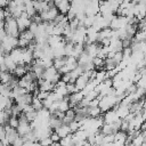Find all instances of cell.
I'll return each mask as SVG.
<instances>
[{"instance_id": "obj_1", "label": "cell", "mask_w": 146, "mask_h": 146, "mask_svg": "<svg viewBox=\"0 0 146 146\" xmlns=\"http://www.w3.org/2000/svg\"><path fill=\"white\" fill-rule=\"evenodd\" d=\"M128 24H129V17H125V16H114V18L111 21L108 27H111L112 30H119V29L124 27Z\"/></svg>"}, {"instance_id": "obj_2", "label": "cell", "mask_w": 146, "mask_h": 146, "mask_svg": "<svg viewBox=\"0 0 146 146\" xmlns=\"http://www.w3.org/2000/svg\"><path fill=\"white\" fill-rule=\"evenodd\" d=\"M55 7L57 8V10H58L59 14L66 15L68 13L70 8H71V2H70V0H62V1L56 2L55 3Z\"/></svg>"}, {"instance_id": "obj_3", "label": "cell", "mask_w": 146, "mask_h": 146, "mask_svg": "<svg viewBox=\"0 0 146 146\" xmlns=\"http://www.w3.org/2000/svg\"><path fill=\"white\" fill-rule=\"evenodd\" d=\"M116 120H119V116L116 115L115 110L111 108V110L104 112V115H103V121H104V123H113V122H115Z\"/></svg>"}, {"instance_id": "obj_4", "label": "cell", "mask_w": 146, "mask_h": 146, "mask_svg": "<svg viewBox=\"0 0 146 146\" xmlns=\"http://www.w3.org/2000/svg\"><path fill=\"white\" fill-rule=\"evenodd\" d=\"M88 81H89V78H88L87 73H86V72H83L80 76H78V78H76V80L74 81V84H75L76 89L80 91V90H82V89L84 88V86L88 83Z\"/></svg>"}, {"instance_id": "obj_5", "label": "cell", "mask_w": 146, "mask_h": 146, "mask_svg": "<svg viewBox=\"0 0 146 146\" xmlns=\"http://www.w3.org/2000/svg\"><path fill=\"white\" fill-rule=\"evenodd\" d=\"M82 98H83V94L81 92V90L71 94L70 97H68V104H70V107H73V106L78 105V104L81 102Z\"/></svg>"}, {"instance_id": "obj_6", "label": "cell", "mask_w": 146, "mask_h": 146, "mask_svg": "<svg viewBox=\"0 0 146 146\" xmlns=\"http://www.w3.org/2000/svg\"><path fill=\"white\" fill-rule=\"evenodd\" d=\"M32 130L31 125H30V122H19L17 128H16V132L18 133V136H24L26 133H29L30 131Z\"/></svg>"}, {"instance_id": "obj_7", "label": "cell", "mask_w": 146, "mask_h": 146, "mask_svg": "<svg viewBox=\"0 0 146 146\" xmlns=\"http://www.w3.org/2000/svg\"><path fill=\"white\" fill-rule=\"evenodd\" d=\"M54 131H56L60 138H63V137H65V136L72 133V132H71V129H70V127H68V124H62L60 127L56 128Z\"/></svg>"}, {"instance_id": "obj_8", "label": "cell", "mask_w": 146, "mask_h": 146, "mask_svg": "<svg viewBox=\"0 0 146 146\" xmlns=\"http://www.w3.org/2000/svg\"><path fill=\"white\" fill-rule=\"evenodd\" d=\"M26 72H27V70H26V64H24V65L16 64V67H15L14 71H13L14 76H16V78H22Z\"/></svg>"}, {"instance_id": "obj_9", "label": "cell", "mask_w": 146, "mask_h": 146, "mask_svg": "<svg viewBox=\"0 0 146 146\" xmlns=\"http://www.w3.org/2000/svg\"><path fill=\"white\" fill-rule=\"evenodd\" d=\"M102 114V111L98 106L96 107H90V106H87V115L90 116V117H97V116H100Z\"/></svg>"}, {"instance_id": "obj_10", "label": "cell", "mask_w": 146, "mask_h": 146, "mask_svg": "<svg viewBox=\"0 0 146 146\" xmlns=\"http://www.w3.org/2000/svg\"><path fill=\"white\" fill-rule=\"evenodd\" d=\"M127 139V132L117 130L114 132V143H124Z\"/></svg>"}, {"instance_id": "obj_11", "label": "cell", "mask_w": 146, "mask_h": 146, "mask_svg": "<svg viewBox=\"0 0 146 146\" xmlns=\"http://www.w3.org/2000/svg\"><path fill=\"white\" fill-rule=\"evenodd\" d=\"M48 123H49V127H50L52 130H55L56 128H58V127H60V125L63 124L62 120H60V119H57V117H55L54 115H51V116H50V119H49Z\"/></svg>"}, {"instance_id": "obj_12", "label": "cell", "mask_w": 146, "mask_h": 146, "mask_svg": "<svg viewBox=\"0 0 146 146\" xmlns=\"http://www.w3.org/2000/svg\"><path fill=\"white\" fill-rule=\"evenodd\" d=\"M11 76H13V74H11V72H9V71H3V72H1V73H0V83L7 84V83L9 82V80H10Z\"/></svg>"}, {"instance_id": "obj_13", "label": "cell", "mask_w": 146, "mask_h": 146, "mask_svg": "<svg viewBox=\"0 0 146 146\" xmlns=\"http://www.w3.org/2000/svg\"><path fill=\"white\" fill-rule=\"evenodd\" d=\"M58 143L60 144V146H71V145H73L72 133H70V135H67V136H65V137L60 138Z\"/></svg>"}, {"instance_id": "obj_14", "label": "cell", "mask_w": 146, "mask_h": 146, "mask_svg": "<svg viewBox=\"0 0 146 146\" xmlns=\"http://www.w3.org/2000/svg\"><path fill=\"white\" fill-rule=\"evenodd\" d=\"M31 105H32L33 110H34V111H36V112L43 108L42 100H40V99H39V98H36V97H33V98H32V100H31Z\"/></svg>"}, {"instance_id": "obj_15", "label": "cell", "mask_w": 146, "mask_h": 146, "mask_svg": "<svg viewBox=\"0 0 146 146\" xmlns=\"http://www.w3.org/2000/svg\"><path fill=\"white\" fill-rule=\"evenodd\" d=\"M19 38H23L27 41H32V40H34V34L27 29V30H24V31L19 32Z\"/></svg>"}, {"instance_id": "obj_16", "label": "cell", "mask_w": 146, "mask_h": 146, "mask_svg": "<svg viewBox=\"0 0 146 146\" xmlns=\"http://www.w3.org/2000/svg\"><path fill=\"white\" fill-rule=\"evenodd\" d=\"M68 108H70V104H68L67 100H64V99L58 100V103H57V111L66 112Z\"/></svg>"}, {"instance_id": "obj_17", "label": "cell", "mask_w": 146, "mask_h": 146, "mask_svg": "<svg viewBox=\"0 0 146 146\" xmlns=\"http://www.w3.org/2000/svg\"><path fill=\"white\" fill-rule=\"evenodd\" d=\"M145 38H146V33L145 31H137L132 38V41H137V42H140V41H145Z\"/></svg>"}, {"instance_id": "obj_18", "label": "cell", "mask_w": 146, "mask_h": 146, "mask_svg": "<svg viewBox=\"0 0 146 146\" xmlns=\"http://www.w3.org/2000/svg\"><path fill=\"white\" fill-rule=\"evenodd\" d=\"M65 64V57H60V58H54L52 59V66L58 71L63 65Z\"/></svg>"}, {"instance_id": "obj_19", "label": "cell", "mask_w": 146, "mask_h": 146, "mask_svg": "<svg viewBox=\"0 0 146 146\" xmlns=\"http://www.w3.org/2000/svg\"><path fill=\"white\" fill-rule=\"evenodd\" d=\"M18 123H19V121H18V117H17V116H13V115H10L9 119L7 120V124H8L10 128H14V129L17 128Z\"/></svg>"}, {"instance_id": "obj_20", "label": "cell", "mask_w": 146, "mask_h": 146, "mask_svg": "<svg viewBox=\"0 0 146 146\" xmlns=\"http://www.w3.org/2000/svg\"><path fill=\"white\" fill-rule=\"evenodd\" d=\"M68 127H70V129H71V132L73 133V132L78 131V130L81 128V123H80V121H75V120H73V121L68 124Z\"/></svg>"}, {"instance_id": "obj_21", "label": "cell", "mask_w": 146, "mask_h": 146, "mask_svg": "<svg viewBox=\"0 0 146 146\" xmlns=\"http://www.w3.org/2000/svg\"><path fill=\"white\" fill-rule=\"evenodd\" d=\"M66 90H67V94H68V95H71V94H73V92L79 91V90L76 89V87H75L74 82H73V83H66Z\"/></svg>"}, {"instance_id": "obj_22", "label": "cell", "mask_w": 146, "mask_h": 146, "mask_svg": "<svg viewBox=\"0 0 146 146\" xmlns=\"http://www.w3.org/2000/svg\"><path fill=\"white\" fill-rule=\"evenodd\" d=\"M25 116H26V119H27L29 122H32V121H34L35 117H36V111L27 112V113H25Z\"/></svg>"}, {"instance_id": "obj_23", "label": "cell", "mask_w": 146, "mask_h": 146, "mask_svg": "<svg viewBox=\"0 0 146 146\" xmlns=\"http://www.w3.org/2000/svg\"><path fill=\"white\" fill-rule=\"evenodd\" d=\"M113 60L116 63V64H119L122 59H123V56H122V51H117V52H114V55H113Z\"/></svg>"}, {"instance_id": "obj_24", "label": "cell", "mask_w": 146, "mask_h": 146, "mask_svg": "<svg viewBox=\"0 0 146 146\" xmlns=\"http://www.w3.org/2000/svg\"><path fill=\"white\" fill-rule=\"evenodd\" d=\"M39 143H40V145L41 146H49L52 141H51V139L49 138V137H44V138H41V139H39L38 140Z\"/></svg>"}, {"instance_id": "obj_25", "label": "cell", "mask_w": 146, "mask_h": 146, "mask_svg": "<svg viewBox=\"0 0 146 146\" xmlns=\"http://www.w3.org/2000/svg\"><path fill=\"white\" fill-rule=\"evenodd\" d=\"M65 116L66 117H68V119H71V120H74V116H75V111L73 110V108H68L66 112H65Z\"/></svg>"}, {"instance_id": "obj_26", "label": "cell", "mask_w": 146, "mask_h": 146, "mask_svg": "<svg viewBox=\"0 0 146 146\" xmlns=\"http://www.w3.org/2000/svg\"><path fill=\"white\" fill-rule=\"evenodd\" d=\"M128 128H129V123L125 121V120H123V119H121V124H120V130L121 131H124V132H127L128 131Z\"/></svg>"}, {"instance_id": "obj_27", "label": "cell", "mask_w": 146, "mask_h": 146, "mask_svg": "<svg viewBox=\"0 0 146 146\" xmlns=\"http://www.w3.org/2000/svg\"><path fill=\"white\" fill-rule=\"evenodd\" d=\"M49 138L51 139V141H52V143H57V141H59V139H60V137L58 136V133H57L56 131H52V132L50 133Z\"/></svg>"}, {"instance_id": "obj_28", "label": "cell", "mask_w": 146, "mask_h": 146, "mask_svg": "<svg viewBox=\"0 0 146 146\" xmlns=\"http://www.w3.org/2000/svg\"><path fill=\"white\" fill-rule=\"evenodd\" d=\"M23 143H24L23 138H22L21 136H18V137L14 140V143L11 144V146H22V145H23Z\"/></svg>"}, {"instance_id": "obj_29", "label": "cell", "mask_w": 146, "mask_h": 146, "mask_svg": "<svg viewBox=\"0 0 146 146\" xmlns=\"http://www.w3.org/2000/svg\"><path fill=\"white\" fill-rule=\"evenodd\" d=\"M6 137V131H5V128L3 125H0V139L5 138Z\"/></svg>"}]
</instances>
